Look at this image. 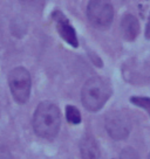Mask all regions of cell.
<instances>
[{
    "label": "cell",
    "instance_id": "obj_1",
    "mask_svg": "<svg viewBox=\"0 0 150 159\" xmlns=\"http://www.w3.org/2000/svg\"><path fill=\"white\" fill-rule=\"evenodd\" d=\"M61 126L59 108L49 101H44L36 107L33 116V129L40 138L54 139Z\"/></svg>",
    "mask_w": 150,
    "mask_h": 159
},
{
    "label": "cell",
    "instance_id": "obj_2",
    "mask_svg": "<svg viewBox=\"0 0 150 159\" xmlns=\"http://www.w3.org/2000/svg\"><path fill=\"white\" fill-rule=\"evenodd\" d=\"M113 94V89L108 80L93 76L85 83L81 91V101L89 111H99L105 104Z\"/></svg>",
    "mask_w": 150,
    "mask_h": 159
},
{
    "label": "cell",
    "instance_id": "obj_3",
    "mask_svg": "<svg viewBox=\"0 0 150 159\" xmlns=\"http://www.w3.org/2000/svg\"><path fill=\"white\" fill-rule=\"evenodd\" d=\"M8 85L15 102L25 104L30 99L32 89V79L30 71L24 67H16L8 74Z\"/></svg>",
    "mask_w": 150,
    "mask_h": 159
},
{
    "label": "cell",
    "instance_id": "obj_4",
    "mask_svg": "<svg viewBox=\"0 0 150 159\" xmlns=\"http://www.w3.org/2000/svg\"><path fill=\"white\" fill-rule=\"evenodd\" d=\"M87 16L94 27L99 30H105L111 25L114 19L113 5L108 1L101 0L90 1L87 6Z\"/></svg>",
    "mask_w": 150,
    "mask_h": 159
},
{
    "label": "cell",
    "instance_id": "obj_5",
    "mask_svg": "<svg viewBox=\"0 0 150 159\" xmlns=\"http://www.w3.org/2000/svg\"><path fill=\"white\" fill-rule=\"evenodd\" d=\"M105 129L110 137L115 140L125 139L130 134L129 119L119 111L109 112L105 117Z\"/></svg>",
    "mask_w": 150,
    "mask_h": 159
},
{
    "label": "cell",
    "instance_id": "obj_6",
    "mask_svg": "<svg viewBox=\"0 0 150 159\" xmlns=\"http://www.w3.org/2000/svg\"><path fill=\"white\" fill-rule=\"evenodd\" d=\"M52 18L54 20L56 30H58L61 38L65 40L67 43H69L72 47L77 48V46H79L77 36H76L74 27L70 25L69 20L67 19L60 11H54L52 14Z\"/></svg>",
    "mask_w": 150,
    "mask_h": 159
},
{
    "label": "cell",
    "instance_id": "obj_7",
    "mask_svg": "<svg viewBox=\"0 0 150 159\" xmlns=\"http://www.w3.org/2000/svg\"><path fill=\"white\" fill-rule=\"evenodd\" d=\"M121 34L127 41H134L138 35L140 25L138 20L133 14H125L121 20Z\"/></svg>",
    "mask_w": 150,
    "mask_h": 159
},
{
    "label": "cell",
    "instance_id": "obj_8",
    "mask_svg": "<svg viewBox=\"0 0 150 159\" xmlns=\"http://www.w3.org/2000/svg\"><path fill=\"white\" fill-rule=\"evenodd\" d=\"M80 153L82 159H99L100 148L91 134H86L80 142Z\"/></svg>",
    "mask_w": 150,
    "mask_h": 159
},
{
    "label": "cell",
    "instance_id": "obj_9",
    "mask_svg": "<svg viewBox=\"0 0 150 159\" xmlns=\"http://www.w3.org/2000/svg\"><path fill=\"white\" fill-rule=\"evenodd\" d=\"M66 118L70 124H80L81 123V114L77 108L73 105H67L66 107Z\"/></svg>",
    "mask_w": 150,
    "mask_h": 159
},
{
    "label": "cell",
    "instance_id": "obj_10",
    "mask_svg": "<svg viewBox=\"0 0 150 159\" xmlns=\"http://www.w3.org/2000/svg\"><path fill=\"white\" fill-rule=\"evenodd\" d=\"M130 102L134 105L144 109L150 116V98L149 97H142V96H134L130 98Z\"/></svg>",
    "mask_w": 150,
    "mask_h": 159
},
{
    "label": "cell",
    "instance_id": "obj_11",
    "mask_svg": "<svg viewBox=\"0 0 150 159\" xmlns=\"http://www.w3.org/2000/svg\"><path fill=\"white\" fill-rule=\"evenodd\" d=\"M120 159H140V157L133 148H125L121 152Z\"/></svg>",
    "mask_w": 150,
    "mask_h": 159
},
{
    "label": "cell",
    "instance_id": "obj_12",
    "mask_svg": "<svg viewBox=\"0 0 150 159\" xmlns=\"http://www.w3.org/2000/svg\"><path fill=\"white\" fill-rule=\"evenodd\" d=\"M0 159H11V156L8 153V151L5 150L4 148L0 150Z\"/></svg>",
    "mask_w": 150,
    "mask_h": 159
},
{
    "label": "cell",
    "instance_id": "obj_13",
    "mask_svg": "<svg viewBox=\"0 0 150 159\" xmlns=\"http://www.w3.org/2000/svg\"><path fill=\"white\" fill-rule=\"evenodd\" d=\"M145 38L148 40H150V15H149V19H148L147 27H145Z\"/></svg>",
    "mask_w": 150,
    "mask_h": 159
},
{
    "label": "cell",
    "instance_id": "obj_14",
    "mask_svg": "<svg viewBox=\"0 0 150 159\" xmlns=\"http://www.w3.org/2000/svg\"><path fill=\"white\" fill-rule=\"evenodd\" d=\"M148 159H150V153H149V156H148Z\"/></svg>",
    "mask_w": 150,
    "mask_h": 159
}]
</instances>
